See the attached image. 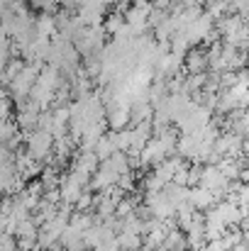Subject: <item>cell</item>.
<instances>
[{"label": "cell", "mask_w": 249, "mask_h": 251, "mask_svg": "<svg viewBox=\"0 0 249 251\" xmlns=\"http://www.w3.org/2000/svg\"><path fill=\"white\" fill-rule=\"evenodd\" d=\"M54 147V137L47 132V129H34L27 139V151L29 156L37 161V159H47V154L52 151Z\"/></svg>", "instance_id": "obj_1"}, {"label": "cell", "mask_w": 249, "mask_h": 251, "mask_svg": "<svg viewBox=\"0 0 249 251\" xmlns=\"http://www.w3.org/2000/svg\"><path fill=\"white\" fill-rule=\"evenodd\" d=\"M188 205L198 212H208L218 205V198L210 190H205L200 185H193V188H188Z\"/></svg>", "instance_id": "obj_2"}, {"label": "cell", "mask_w": 249, "mask_h": 251, "mask_svg": "<svg viewBox=\"0 0 249 251\" xmlns=\"http://www.w3.org/2000/svg\"><path fill=\"white\" fill-rule=\"evenodd\" d=\"M205 69H208V56H205V51L191 49V51L186 54V71H188V74H205Z\"/></svg>", "instance_id": "obj_3"}, {"label": "cell", "mask_w": 249, "mask_h": 251, "mask_svg": "<svg viewBox=\"0 0 249 251\" xmlns=\"http://www.w3.org/2000/svg\"><path fill=\"white\" fill-rule=\"evenodd\" d=\"M186 247H188V242H186V234H183L181 229H168V232H166L164 249H168V251H183Z\"/></svg>", "instance_id": "obj_4"}, {"label": "cell", "mask_w": 249, "mask_h": 251, "mask_svg": "<svg viewBox=\"0 0 249 251\" xmlns=\"http://www.w3.org/2000/svg\"><path fill=\"white\" fill-rule=\"evenodd\" d=\"M152 251H168V249H164V247H159V249H152Z\"/></svg>", "instance_id": "obj_5"}]
</instances>
